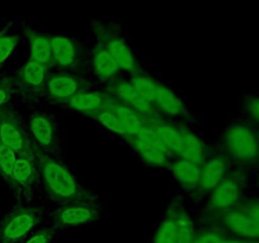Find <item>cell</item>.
Instances as JSON below:
<instances>
[{
	"label": "cell",
	"mask_w": 259,
	"mask_h": 243,
	"mask_svg": "<svg viewBox=\"0 0 259 243\" xmlns=\"http://www.w3.org/2000/svg\"><path fill=\"white\" fill-rule=\"evenodd\" d=\"M39 182L50 200L56 204L98 199L90 190L86 189L72 170L56 156L45 153L34 148Z\"/></svg>",
	"instance_id": "cell-1"
},
{
	"label": "cell",
	"mask_w": 259,
	"mask_h": 243,
	"mask_svg": "<svg viewBox=\"0 0 259 243\" xmlns=\"http://www.w3.org/2000/svg\"><path fill=\"white\" fill-rule=\"evenodd\" d=\"M219 149L232 166L252 170L259 161V129L245 118L230 122L222 132Z\"/></svg>",
	"instance_id": "cell-2"
},
{
	"label": "cell",
	"mask_w": 259,
	"mask_h": 243,
	"mask_svg": "<svg viewBox=\"0 0 259 243\" xmlns=\"http://www.w3.org/2000/svg\"><path fill=\"white\" fill-rule=\"evenodd\" d=\"M248 180V170L233 166L225 179L209 192V197L204 207L205 220L237 207L245 196Z\"/></svg>",
	"instance_id": "cell-3"
},
{
	"label": "cell",
	"mask_w": 259,
	"mask_h": 243,
	"mask_svg": "<svg viewBox=\"0 0 259 243\" xmlns=\"http://www.w3.org/2000/svg\"><path fill=\"white\" fill-rule=\"evenodd\" d=\"M103 208L98 199L56 204L50 213V227L56 232L93 225L101 219Z\"/></svg>",
	"instance_id": "cell-4"
},
{
	"label": "cell",
	"mask_w": 259,
	"mask_h": 243,
	"mask_svg": "<svg viewBox=\"0 0 259 243\" xmlns=\"http://www.w3.org/2000/svg\"><path fill=\"white\" fill-rule=\"evenodd\" d=\"M39 205H18L0 219V243H23L42 222Z\"/></svg>",
	"instance_id": "cell-5"
},
{
	"label": "cell",
	"mask_w": 259,
	"mask_h": 243,
	"mask_svg": "<svg viewBox=\"0 0 259 243\" xmlns=\"http://www.w3.org/2000/svg\"><path fill=\"white\" fill-rule=\"evenodd\" d=\"M91 32L96 42L101 43L106 48L120 71L136 75L141 72V66L134 56L133 51L121 35L118 28L104 20H94Z\"/></svg>",
	"instance_id": "cell-6"
},
{
	"label": "cell",
	"mask_w": 259,
	"mask_h": 243,
	"mask_svg": "<svg viewBox=\"0 0 259 243\" xmlns=\"http://www.w3.org/2000/svg\"><path fill=\"white\" fill-rule=\"evenodd\" d=\"M195 232L190 213L181 202L174 201L157 228L153 243H192Z\"/></svg>",
	"instance_id": "cell-7"
},
{
	"label": "cell",
	"mask_w": 259,
	"mask_h": 243,
	"mask_svg": "<svg viewBox=\"0 0 259 243\" xmlns=\"http://www.w3.org/2000/svg\"><path fill=\"white\" fill-rule=\"evenodd\" d=\"M27 132L34 148L56 156L61 149V133L57 122L50 114L35 110L28 116Z\"/></svg>",
	"instance_id": "cell-8"
},
{
	"label": "cell",
	"mask_w": 259,
	"mask_h": 243,
	"mask_svg": "<svg viewBox=\"0 0 259 243\" xmlns=\"http://www.w3.org/2000/svg\"><path fill=\"white\" fill-rule=\"evenodd\" d=\"M138 156L146 162L154 167H168L171 162V156L164 149L163 144L161 143L158 134L148 124H144L136 136H132L126 139Z\"/></svg>",
	"instance_id": "cell-9"
},
{
	"label": "cell",
	"mask_w": 259,
	"mask_h": 243,
	"mask_svg": "<svg viewBox=\"0 0 259 243\" xmlns=\"http://www.w3.org/2000/svg\"><path fill=\"white\" fill-rule=\"evenodd\" d=\"M0 142L18 156L34 153V146L27 129L20 123L17 113L8 106L0 109Z\"/></svg>",
	"instance_id": "cell-10"
},
{
	"label": "cell",
	"mask_w": 259,
	"mask_h": 243,
	"mask_svg": "<svg viewBox=\"0 0 259 243\" xmlns=\"http://www.w3.org/2000/svg\"><path fill=\"white\" fill-rule=\"evenodd\" d=\"M90 83L77 73L60 71L48 76L42 95L51 103L65 105L75 95L90 90Z\"/></svg>",
	"instance_id": "cell-11"
},
{
	"label": "cell",
	"mask_w": 259,
	"mask_h": 243,
	"mask_svg": "<svg viewBox=\"0 0 259 243\" xmlns=\"http://www.w3.org/2000/svg\"><path fill=\"white\" fill-rule=\"evenodd\" d=\"M52 63L51 66L62 72L82 70L85 66V57L80 45L73 38L62 34L50 35Z\"/></svg>",
	"instance_id": "cell-12"
},
{
	"label": "cell",
	"mask_w": 259,
	"mask_h": 243,
	"mask_svg": "<svg viewBox=\"0 0 259 243\" xmlns=\"http://www.w3.org/2000/svg\"><path fill=\"white\" fill-rule=\"evenodd\" d=\"M9 184L20 199H28L34 194L38 184H40L34 153L18 156Z\"/></svg>",
	"instance_id": "cell-13"
},
{
	"label": "cell",
	"mask_w": 259,
	"mask_h": 243,
	"mask_svg": "<svg viewBox=\"0 0 259 243\" xmlns=\"http://www.w3.org/2000/svg\"><path fill=\"white\" fill-rule=\"evenodd\" d=\"M233 169L229 159L222 153L209 154L200 164V180L197 186L196 196H204L209 194L217 185L225 179Z\"/></svg>",
	"instance_id": "cell-14"
},
{
	"label": "cell",
	"mask_w": 259,
	"mask_h": 243,
	"mask_svg": "<svg viewBox=\"0 0 259 243\" xmlns=\"http://www.w3.org/2000/svg\"><path fill=\"white\" fill-rule=\"evenodd\" d=\"M48 66L42 65L35 61H27L15 76V86L22 90L25 98H34L42 95L46 83L50 76Z\"/></svg>",
	"instance_id": "cell-15"
},
{
	"label": "cell",
	"mask_w": 259,
	"mask_h": 243,
	"mask_svg": "<svg viewBox=\"0 0 259 243\" xmlns=\"http://www.w3.org/2000/svg\"><path fill=\"white\" fill-rule=\"evenodd\" d=\"M108 93L110 94L111 98L125 104L129 108L134 109L147 118H159L154 106L141 98V95L137 93L131 81L116 78L115 81L109 84Z\"/></svg>",
	"instance_id": "cell-16"
},
{
	"label": "cell",
	"mask_w": 259,
	"mask_h": 243,
	"mask_svg": "<svg viewBox=\"0 0 259 243\" xmlns=\"http://www.w3.org/2000/svg\"><path fill=\"white\" fill-rule=\"evenodd\" d=\"M153 106L159 118H181L190 116V111L186 104L167 86L159 84L157 88Z\"/></svg>",
	"instance_id": "cell-17"
},
{
	"label": "cell",
	"mask_w": 259,
	"mask_h": 243,
	"mask_svg": "<svg viewBox=\"0 0 259 243\" xmlns=\"http://www.w3.org/2000/svg\"><path fill=\"white\" fill-rule=\"evenodd\" d=\"M90 66L95 77L103 83H113L118 78L119 72H120V68L116 65L110 53L99 42L95 43L91 52Z\"/></svg>",
	"instance_id": "cell-18"
},
{
	"label": "cell",
	"mask_w": 259,
	"mask_h": 243,
	"mask_svg": "<svg viewBox=\"0 0 259 243\" xmlns=\"http://www.w3.org/2000/svg\"><path fill=\"white\" fill-rule=\"evenodd\" d=\"M110 94L108 91H93L88 90L83 93L77 94L71 98L65 106L75 113L85 114L90 116L91 114L96 113L98 110L103 109L110 100Z\"/></svg>",
	"instance_id": "cell-19"
},
{
	"label": "cell",
	"mask_w": 259,
	"mask_h": 243,
	"mask_svg": "<svg viewBox=\"0 0 259 243\" xmlns=\"http://www.w3.org/2000/svg\"><path fill=\"white\" fill-rule=\"evenodd\" d=\"M168 169L185 190L196 195L200 180V164L184 158H176L169 162Z\"/></svg>",
	"instance_id": "cell-20"
},
{
	"label": "cell",
	"mask_w": 259,
	"mask_h": 243,
	"mask_svg": "<svg viewBox=\"0 0 259 243\" xmlns=\"http://www.w3.org/2000/svg\"><path fill=\"white\" fill-rule=\"evenodd\" d=\"M25 35H27L28 43H29V60L51 67L52 53H51L50 35L43 34V33L37 32L34 29H27Z\"/></svg>",
	"instance_id": "cell-21"
},
{
	"label": "cell",
	"mask_w": 259,
	"mask_h": 243,
	"mask_svg": "<svg viewBox=\"0 0 259 243\" xmlns=\"http://www.w3.org/2000/svg\"><path fill=\"white\" fill-rule=\"evenodd\" d=\"M110 109H113L116 113V115L120 118L121 123L124 124L125 129L128 131L129 137L136 136L138 133L139 129L147 124V116L142 115L141 113L136 111L134 109L129 108L125 104L120 103V101L115 100L114 98H110L109 103L106 104Z\"/></svg>",
	"instance_id": "cell-22"
},
{
	"label": "cell",
	"mask_w": 259,
	"mask_h": 243,
	"mask_svg": "<svg viewBox=\"0 0 259 243\" xmlns=\"http://www.w3.org/2000/svg\"><path fill=\"white\" fill-rule=\"evenodd\" d=\"M89 118L98 122V123L100 124V126H103L106 131L111 132V133L115 134V136L120 137L124 141H126V139L129 138L128 131L125 129L124 124L121 123L120 118H119V116L116 115L115 111H114L113 109L109 108L108 105H105L103 109L96 111V113L91 114Z\"/></svg>",
	"instance_id": "cell-23"
},
{
	"label": "cell",
	"mask_w": 259,
	"mask_h": 243,
	"mask_svg": "<svg viewBox=\"0 0 259 243\" xmlns=\"http://www.w3.org/2000/svg\"><path fill=\"white\" fill-rule=\"evenodd\" d=\"M132 85L136 89L137 93L141 95L142 99L147 101V103L152 104L153 105L154 98H156L157 88H158L159 83H157L154 78H152L151 76L144 75V73H136V75H132L131 80Z\"/></svg>",
	"instance_id": "cell-24"
},
{
	"label": "cell",
	"mask_w": 259,
	"mask_h": 243,
	"mask_svg": "<svg viewBox=\"0 0 259 243\" xmlns=\"http://www.w3.org/2000/svg\"><path fill=\"white\" fill-rule=\"evenodd\" d=\"M18 154L0 142V176L9 182L17 162Z\"/></svg>",
	"instance_id": "cell-25"
},
{
	"label": "cell",
	"mask_w": 259,
	"mask_h": 243,
	"mask_svg": "<svg viewBox=\"0 0 259 243\" xmlns=\"http://www.w3.org/2000/svg\"><path fill=\"white\" fill-rule=\"evenodd\" d=\"M242 109L245 119L259 129V96L245 95L242 101Z\"/></svg>",
	"instance_id": "cell-26"
},
{
	"label": "cell",
	"mask_w": 259,
	"mask_h": 243,
	"mask_svg": "<svg viewBox=\"0 0 259 243\" xmlns=\"http://www.w3.org/2000/svg\"><path fill=\"white\" fill-rule=\"evenodd\" d=\"M238 207L245 212V214L250 218L255 227L259 229V195H247L243 197L242 201L238 204Z\"/></svg>",
	"instance_id": "cell-27"
},
{
	"label": "cell",
	"mask_w": 259,
	"mask_h": 243,
	"mask_svg": "<svg viewBox=\"0 0 259 243\" xmlns=\"http://www.w3.org/2000/svg\"><path fill=\"white\" fill-rule=\"evenodd\" d=\"M225 234L227 233H224L223 230L207 225L204 229L199 230V232H195V237L192 243H220Z\"/></svg>",
	"instance_id": "cell-28"
},
{
	"label": "cell",
	"mask_w": 259,
	"mask_h": 243,
	"mask_svg": "<svg viewBox=\"0 0 259 243\" xmlns=\"http://www.w3.org/2000/svg\"><path fill=\"white\" fill-rule=\"evenodd\" d=\"M58 233L52 227H38L23 243H52Z\"/></svg>",
	"instance_id": "cell-29"
},
{
	"label": "cell",
	"mask_w": 259,
	"mask_h": 243,
	"mask_svg": "<svg viewBox=\"0 0 259 243\" xmlns=\"http://www.w3.org/2000/svg\"><path fill=\"white\" fill-rule=\"evenodd\" d=\"M18 43V37L13 34H0V66L12 55Z\"/></svg>",
	"instance_id": "cell-30"
},
{
	"label": "cell",
	"mask_w": 259,
	"mask_h": 243,
	"mask_svg": "<svg viewBox=\"0 0 259 243\" xmlns=\"http://www.w3.org/2000/svg\"><path fill=\"white\" fill-rule=\"evenodd\" d=\"M15 89V78L13 76H8L0 80V109L8 105L12 99Z\"/></svg>",
	"instance_id": "cell-31"
},
{
	"label": "cell",
	"mask_w": 259,
	"mask_h": 243,
	"mask_svg": "<svg viewBox=\"0 0 259 243\" xmlns=\"http://www.w3.org/2000/svg\"><path fill=\"white\" fill-rule=\"evenodd\" d=\"M220 243H247V240H243V239H240V238L233 237V235H229V234H225L224 238H223V240Z\"/></svg>",
	"instance_id": "cell-32"
},
{
	"label": "cell",
	"mask_w": 259,
	"mask_h": 243,
	"mask_svg": "<svg viewBox=\"0 0 259 243\" xmlns=\"http://www.w3.org/2000/svg\"><path fill=\"white\" fill-rule=\"evenodd\" d=\"M253 179H254V185L255 187L259 190V161L255 165V167H253Z\"/></svg>",
	"instance_id": "cell-33"
},
{
	"label": "cell",
	"mask_w": 259,
	"mask_h": 243,
	"mask_svg": "<svg viewBox=\"0 0 259 243\" xmlns=\"http://www.w3.org/2000/svg\"><path fill=\"white\" fill-rule=\"evenodd\" d=\"M247 243H259V240H248Z\"/></svg>",
	"instance_id": "cell-34"
}]
</instances>
